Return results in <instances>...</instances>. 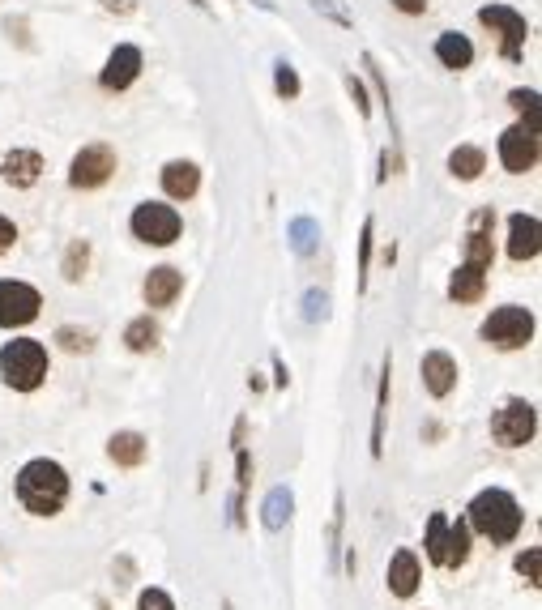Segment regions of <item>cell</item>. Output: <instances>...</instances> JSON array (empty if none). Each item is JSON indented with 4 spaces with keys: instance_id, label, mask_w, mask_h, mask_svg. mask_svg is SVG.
Listing matches in <instances>:
<instances>
[{
    "instance_id": "6da1fadb",
    "label": "cell",
    "mask_w": 542,
    "mask_h": 610,
    "mask_svg": "<svg viewBox=\"0 0 542 610\" xmlns=\"http://www.w3.org/2000/svg\"><path fill=\"white\" fill-rule=\"evenodd\" d=\"M18 500L35 517H56L69 500V474L52 457H35L18 470Z\"/></svg>"
},
{
    "instance_id": "7a4b0ae2",
    "label": "cell",
    "mask_w": 542,
    "mask_h": 610,
    "mask_svg": "<svg viewBox=\"0 0 542 610\" xmlns=\"http://www.w3.org/2000/svg\"><path fill=\"white\" fill-rule=\"evenodd\" d=\"M466 512H470V517H466L470 534H483L487 542H513L521 534V525H525L521 504L508 491H500V487L478 491Z\"/></svg>"
},
{
    "instance_id": "3957f363",
    "label": "cell",
    "mask_w": 542,
    "mask_h": 610,
    "mask_svg": "<svg viewBox=\"0 0 542 610\" xmlns=\"http://www.w3.org/2000/svg\"><path fill=\"white\" fill-rule=\"evenodd\" d=\"M0 376H5L9 389L35 393L47 380V346L39 337H13V342H5L0 346Z\"/></svg>"
},
{
    "instance_id": "277c9868",
    "label": "cell",
    "mask_w": 542,
    "mask_h": 610,
    "mask_svg": "<svg viewBox=\"0 0 542 610\" xmlns=\"http://www.w3.org/2000/svg\"><path fill=\"white\" fill-rule=\"evenodd\" d=\"M483 342L496 350H525L534 342V312L521 303H504L483 320Z\"/></svg>"
},
{
    "instance_id": "5b68a950",
    "label": "cell",
    "mask_w": 542,
    "mask_h": 610,
    "mask_svg": "<svg viewBox=\"0 0 542 610\" xmlns=\"http://www.w3.org/2000/svg\"><path fill=\"white\" fill-rule=\"evenodd\" d=\"M129 231L141 239V244H154V248H167L180 239L184 231V218L175 214V205L167 201H141L133 218H129Z\"/></svg>"
},
{
    "instance_id": "8992f818",
    "label": "cell",
    "mask_w": 542,
    "mask_h": 610,
    "mask_svg": "<svg viewBox=\"0 0 542 610\" xmlns=\"http://www.w3.org/2000/svg\"><path fill=\"white\" fill-rule=\"evenodd\" d=\"M534 431H538V410H534V401H525V397H508L504 406L491 414V440L500 448H525L534 440Z\"/></svg>"
},
{
    "instance_id": "52a82bcc",
    "label": "cell",
    "mask_w": 542,
    "mask_h": 610,
    "mask_svg": "<svg viewBox=\"0 0 542 610\" xmlns=\"http://www.w3.org/2000/svg\"><path fill=\"white\" fill-rule=\"evenodd\" d=\"M120 167V158L111 146H103V141H94V146H82L73 154V163H69V184L77 192H94V188H103L111 175H116Z\"/></svg>"
},
{
    "instance_id": "ba28073f",
    "label": "cell",
    "mask_w": 542,
    "mask_h": 610,
    "mask_svg": "<svg viewBox=\"0 0 542 610\" xmlns=\"http://www.w3.org/2000/svg\"><path fill=\"white\" fill-rule=\"evenodd\" d=\"M478 22H483L491 35H500L504 60H521L525 39H530V26H525V18H521L517 9H508V5H483V9H478Z\"/></svg>"
},
{
    "instance_id": "9c48e42d",
    "label": "cell",
    "mask_w": 542,
    "mask_h": 610,
    "mask_svg": "<svg viewBox=\"0 0 542 610\" xmlns=\"http://www.w3.org/2000/svg\"><path fill=\"white\" fill-rule=\"evenodd\" d=\"M43 295L30 282L18 278H0V329H22L39 316Z\"/></svg>"
},
{
    "instance_id": "30bf717a",
    "label": "cell",
    "mask_w": 542,
    "mask_h": 610,
    "mask_svg": "<svg viewBox=\"0 0 542 610\" xmlns=\"http://www.w3.org/2000/svg\"><path fill=\"white\" fill-rule=\"evenodd\" d=\"M500 163L504 171H513V175H530L538 167V133L530 124H513V128H504L500 133Z\"/></svg>"
},
{
    "instance_id": "8fae6325",
    "label": "cell",
    "mask_w": 542,
    "mask_h": 610,
    "mask_svg": "<svg viewBox=\"0 0 542 610\" xmlns=\"http://www.w3.org/2000/svg\"><path fill=\"white\" fill-rule=\"evenodd\" d=\"M141 77V47H133V43H120L116 52L107 56V64H103V73H99V82H103V90H129L133 82Z\"/></svg>"
},
{
    "instance_id": "7c38bea8",
    "label": "cell",
    "mask_w": 542,
    "mask_h": 610,
    "mask_svg": "<svg viewBox=\"0 0 542 610\" xmlns=\"http://www.w3.org/2000/svg\"><path fill=\"white\" fill-rule=\"evenodd\" d=\"M419 376H423V389L432 397H449L457 389V359L449 350H427L419 363Z\"/></svg>"
},
{
    "instance_id": "4fadbf2b",
    "label": "cell",
    "mask_w": 542,
    "mask_h": 610,
    "mask_svg": "<svg viewBox=\"0 0 542 610\" xmlns=\"http://www.w3.org/2000/svg\"><path fill=\"white\" fill-rule=\"evenodd\" d=\"M43 171L47 167H43L39 150H9L5 158H0V180H5L9 188H35Z\"/></svg>"
},
{
    "instance_id": "5bb4252c",
    "label": "cell",
    "mask_w": 542,
    "mask_h": 610,
    "mask_svg": "<svg viewBox=\"0 0 542 610\" xmlns=\"http://www.w3.org/2000/svg\"><path fill=\"white\" fill-rule=\"evenodd\" d=\"M542 252V222L534 214H513L508 218V256L513 261H534Z\"/></svg>"
},
{
    "instance_id": "9a60e30c",
    "label": "cell",
    "mask_w": 542,
    "mask_h": 610,
    "mask_svg": "<svg viewBox=\"0 0 542 610\" xmlns=\"http://www.w3.org/2000/svg\"><path fill=\"white\" fill-rule=\"evenodd\" d=\"M491 231H496V210H478L470 218V231H466V265H478V269H491Z\"/></svg>"
},
{
    "instance_id": "2e32d148",
    "label": "cell",
    "mask_w": 542,
    "mask_h": 610,
    "mask_svg": "<svg viewBox=\"0 0 542 610\" xmlns=\"http://www.w3.org/2000/svg\"><path fill=\"white\" fill-rule=\"evenodd\" d=\"M184 291V274L180 269H171V265H158L146 274V286H141V295H146L150 308H171L175 299H180Z\"/></svg>"
},
{
    "instance_id": "e0dca14e",
    "label": "cell",
    "mask_w": 542,
    "mask_h": 610,
    "mask_svg": "<svg viewBox=\"0 0 542 610\" xmlns=\"http://www.w3.org/2000/svg\"><path fill=\"white\" fill-rule=\"evenodd\" d=\"M419 581H423L419 555H414L410 547H402L389 559V593L393 598H414V593H419Z\"/></svg>"
},
{
    "instance_id": "ac0fdd59",
    "label": "cell",
    "mask_w": 542,
    "mask_h": 610,
    "mask_svg": "<svg viewBox=\"0 0 542 610\" xmlns=\"http://www.w3.org/2000/svg\"><path fill=\"white\" fill-rule=\"evenodd\" d=\"M201 188V167L188 163V158H171L163 167V192L171 201H193Z\"/></svg>"
},
{
    "instance_id": "d6986e66",
    "label": "cell",
    "mask_w": 542,
    "mask_h": 610,
    "mask_svg": "<svg viewBox=\"0 0 542 610\" xmlns=\"http://www.w3.org/2000/svg\"><path fill=\"white\" fill-rule=\"evenodd\" d=\"M146 453H150V444H146L141 431H116V436L107 440V457L116 465H124V470H137V465L146 461Z\"/></svg>"
},
{
    "instance_id": "ffe728a7",
    "label": "cell",
    "mask_w": 542,
    "mask_h": 610,
    "mask_svg": "<svg viewBox=\"0 0 542 610\" xmlns=\"http://www.w3.org/2000/svg\"><path fill=\"white\" fill-rule=\"evenodd\" d=\"M483 291H487V269L461 261L453 282H449V299L453 303H478V299H483Z\"/></svg>"
},
{
    "instance_id": "44dd1931",
    "label": "cell",
    "mask_w": 542,
    "mask_h": 610,
    "mask_svg": "<svg viewBox=\"0 0 542 610\" xmlns=\"http://www.w3.org/2000/svg\"><path fill=\"white\" fill-rule=\"evenodd\" d=\"M436 60L444 64V69H470L474 64V43L466 35H457V30H449V35L436 39Z\"/></svg>"
},
{
    "instance_id": "7402d4cb",
    "label": "cell",
    "mask_w": 542,
    "mask_h": 610,
    "mask_svg": "<svg viewBox=\"0 0 542 610\" xmlns=\"http://www.w3.org/2000/svg\"><path fill=\"white\" fill-rule=\"evenodd\" d=\"M158 337H163L158 320L137 316V320H129V329H124V346H129L133 355H150V350H158Z\"/></svg>"
},
{
    "instance_id": "603a6c76",
    "label": "cell",
    "mask_w": 542,
    "mask_h": 610,
    "mask_svg": "<svg viewBox=\"0 0 542 610\" xmlns=\"http://www.w3.org/2000/svg\"><path fill=\"white\" fill-rule=\"evenodd\" d=\"M470 525L466 521H453L449 525V538H444V564L440 568H461L470 559Z\"/></svg>"
},
{
    "instance_id": "cb8c5ba5",
    "label": "cell",
    "mask_w": 542,
    "mask_h": 610,
    "mask_svg": "<svg viewBox=\"0 0 542 610\" xmlns=\"http://www.w3.org/2000/svg\"><path fill=\"white\" fill-rule=\"evenodd\" d=\"M449 171L457 175V180H478V175L487 171V154L478 146H457L449 154Z\"/></svg>"
},
{
    "instance_id": "d4e9b609",
    "label": "cell",
    "mask_w": 542,
    "mask_h": 610,
    "mask_svg": "<svg viewBox=\"0 0 542 610\" xmlns=\"http://www.w3.org/2000/svg\"><path fill=\"white\" fill-rule=\"evenodd\" d=\"M444 538H449V517H444V512H432L427 534H423V551H427V559H432L436 568L444 564Z\"/></svg>"
},
{
    "instance_id": "484cf974",
    "label": "cell",
    "mask_w": 542,
    "mask_h": 610,
    "mask_svg": "<svg viewBox=\"0 0 542 610\" xmlns=\"http://www.w3.org/2000/svg\"><path fill=\"white\" fill-rule=\"evenodd\" d=\"M90 269V244L86 239H73L69 252H65V265H60V274H65V282H82Z\"/></svg>"
},
{
    "instance_id": "4316f807",
    "label": "cell",
    "mask_w": 542,
    "mask_h": 610,
    "mask_svg": "<svg viewBox=\"0 0 542 610\" xmlns=\"http://www.w3.org/2000/svg\"><path fill=\"white\" fill-rule=\"evenodd\" d=\"M56 342H60V350H69V355H90V350H94V333L82 329V325H60Z\"/></svg>"
},
{
    "instance_id": "83f0119b",
    "label": "cell",
    "mask_w": 542,
    "mask_h": 610,
    "mask_svg": "<svg viewBox=\"0 0 542 610\" xmlns=\"http://www.w3.org/2000/svg\"><path fill=\"white\" fill-rule=\"evenodd\" d=\"M508 103H513L521 124H530L534 133H538V90H513V94H508Z\"/></svg>"
},
{
    "instance_id": "f1b7e54d",
    "label": "cell",
    "mask_w": 542,
    "mask_h": 610,
    "mask_svg": "<svg viewBox=\"0 0 542 610\" xmlns=\"http://www.w3.org/2000/svg\"><path fill=\"white\" fill-rule=\"evenodd\" d=\"M286 517H291V491L278 487L274 495H269V504H265V525H269V529H282Z\"/></svg>"
},
{
    "instance_id": "f546056e",
    "label": "cell",
    "mask_w": 542,
    "mask_h": 610,
    "mask_svg": "<svg viewBox=\"0 0 542 610\" xmlns=\"http://www.w3.org/2000/svg\"><path fill=\"white\" fill-rule=\"evenodd\" d=\"M385 406H389V359L385 376H380V397H376V427H372V453L380 457V440H385Z\"/></svg>"
},
{
    "instance_id": "4dcf8cb0",
    "label": "cell",
    "mask_w": 542,
    "mask_h": 610,
    "mask_svg": "<svg viewBox=\"0 0 542 610\" xmlns=\"http://www.w3.org/2000/svg\"><path fill=\"white\" fill-rule=\"evenodd\" d=\"M274 90L282 94L286 103H291V99H299V73H295V69H291V64H286V60L278 64V73H274Z\"/></svg>"
},
{
    "instance_id": "1f68e13d",
    "label": "cell",
    "mask_w": 542,
    "mask_h": 610,
    "mask_svg": "<svg viewBox=\"0 0 542 610\" xmlns=\"http://www.w3.org/2000/svg\"><path fill=\"white\" fill-rule=\"evenodd\" d=\"M538 564H542V551H538V547H530L525 555H517V572H521L530 585H538V581H542V576H538Z\"/></svg>"
},
{
    "instance_id": "d6a6232c",
    "label": "cell",
    "mask_w": 542,
    "mask_h": 610,
    "mask_svg": "<svg viewBox=\"0 0 542 610\" xmlns=\"http://www.w3.org/2000/svg\"><path fill=\"white\" fill-rule=\"evenodd\" d=\"M368 252H372V218L363 222V235H359V286H368Z\"/></svg>"
},
{
    "instance_id": "836d02e7",
    "label": "cell",
    "mask_w": 542,
    "mask_h": 610,
    "mask_svg": "<svg viewBox=\"0 0 542 610\" xmlns=\"http://www.w3.org/2000/svg\"><path fill=\"white\" fill-rule=\"evenodd\" d=\"M137 610H175V602L167 598L163 589H141V598H137Z\"/></svg>"
},
{
    "instance_id": "e575fe53",
    "label": "cell",
    "mask_w": 542,
    "mask_h": 610,
    "mask_svg": "<svg viewBox=\"0 0 542 610\" xmlns=\"http://www.w3.org/2000/svg\"><path fill=\"white\" fill-rule=\"evenodd\" d=\"M13 244H18V222L0 214V256H5V252H9Z\"/></svg>"
},
{
    "instance_id": "d590c367",
    "label": "cell",
    "mask_w": 542,
    "mask_h": 610,
    "mask_svg": "<svg viewBox=\"0 0 542 610\" xmlns=\"http://www.w3.org/2000/svg\"><path fill=\"white\" fill-rule=\"evenodd\" d=\"M346 90H350V99H355V107H359V116H368L372 111V103H368V90H363L355 77H346Z\"/></svg>"
},
{
    "instance_id": "8d00e7d4",
    "label": "cell",
    "mask_w": 542,
    "mask_h": 610,
    "mask_svg": "<svg viewBox=\"0 0 542 610\" xmlns=\"http://www.w3.org/2000/svg\"><path fill=\"white\" fill-rule=\"evenodd\" d=\"M397 13H410V18H423L427 13V0H393Z\"/></svg>"
},
{
    "instance_id": "74e56055",
    "label": "cell",
    "mask_w": 542,
    "mask_h": 610,
    "mask_svg": "<svg viewBox=\"0 0 542 610\" xmlns=\"http://www.w3.org/2000/svg\"><path fill=\"white\" fill-rule=\"evenodd\" d=\"M103 5H107L111 13H133V5H129V0H103Z\"/></svg>"
},
{
    "instance_id": "f35d334b",
    "label": "cell",
    "mask_w": 542,
    "mask_h": 610,
    "mask_svg": "<svg viewBox=\"0 0 542 610\" xmlns=\"http://www.w3.org/2000/svg\"><path fill=\"white\" fill-rule=\"evenodd\" d=\"M193 5H197V9H210V0H193Z\"/></svg>"
}]
</instances>
